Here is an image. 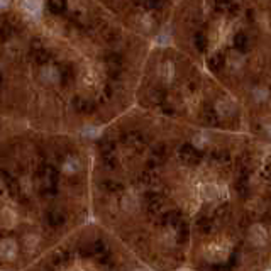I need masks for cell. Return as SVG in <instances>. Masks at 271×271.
Returning a JSON list of instances; mask_svg holds the SVG:
<instances>
[{
	"instance_id": "277c9868",
	"label": "cell",
	"mask_w": 271,
	"mask_h": 271,
	"mask_svg": "<svg viewBox=\"0 0 271 271\" xmlns=\"http://www.w3.org/2000/svg\"><path fill=\"white\" fill-rule=\"evenodd\" d=\"M165 44L200 63L271 139V2H175Z\"/></svg>"
},
{
	"instance_id": "3957f363",
	"label": "cell",
	"mask_w": 271,
	"mask_h": 271,
	"mask_svg": "<svg viewBox=\"0 0 271 271\" xmlns=\"http://www.w3.org/2000/svg\"><path fill=\"white\" fill-rule=\"evenodd\" d=\"M92 136L0 139V271H26L92 221Z\"/></svg>"
},
{
	"instance_id": "52a82bcc",
	"label": "cell",
	"mask_w": 271,
	"mask_h": 271,
	"mask_svg": "<svg viewBox=\"0 0 271 271\" xmlns=\"http://www.w3.org/2000/svg\"><path fill=\"white\" fill-rule=\"evenodd\" d=\"M122 22L153 44L166 42L175 2H105Z\"/></svg>"
},
{
	"instance_id": "7a4b0ae2",
	"label": "cell",
	"mask_w": 271,
	"mask_h": 271,
	"mask_svg": "<svg viewBox=\"0 0 271 271\" xmlns=\"http://www.w3.org/2000/svg\"><path fill=\"white\" fill-rule=\"evenodd\" d=\"M153 46L105 2H0V139L97 134L134 109Z\"/></svg>"
},
{
	"instance_id": "5b68a950",
	"label": "cell",
	"mask_w": 271,
	"mask_h": 271,
	"mask_svg": "<svg viewBox=\"0 0 271 271\" xmlns=\"http://www.w3.org/2000/svg\"><path fill=\"white\" fill-rule=\"evenodd\" d=\"M134 107L197 129L256 136L241 103L200 63L171 44L151 47Z\"/></svg>"
},
{
	"instance_id": "8992f818",
	"label": "cell",
	"mask_w": 271,
	"mask_h": 271,
	"mask_svg": "<svg viewBox=\"0 0 271 271\" xmlns=\"http://www.w3.org/2000/svg\"><path fill=\"white\" fill-rule=\"evenodd\" d=\"M26 271H151L107 229L90 221Z\"/></svg>"
},
{
	"instance_id": "6da1fadb",
	"label": "cell",
	"mask_w": 271,
	"mask_h": 271,
	"mask_svg": "<svg viewBox=\"0 0 271 271\" xmlns=\"http://www.w3.org/2000/svg\"><path fill=\"white\" fill-rule=\"evenodd\" d=\"M90 207L151 271H271V139L134 107L92 136Z\"/></svg>"
}]
</instances>
